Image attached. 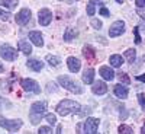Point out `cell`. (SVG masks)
<instances>
[{"mask_svg": "<svg viewBox=\"0 0 145 134\" xmlns=\"http://www.w3.org/2000/svg\"><path fill=\"white\" fill-rule=\"evenodd\" d=\"M57 112L59 115H68V114H76V112H80L81 111V105L76 101H71V99H63L57 105Z\"/></svg>", "mask_w": 145, "mask_h": 134, "instance_id": "6da1fadb", "label": "cell"}, {"mask_svg": "<svg viewBox=\"0 0 145 134\" xmlns=\"http://www.w3.org/2000/svg\"><path fill=\"white\" fill-rule=\"evenodd\" d=\"M58 83L61 84V88L70 90L71 93H76V95L83 93V88L80 86L77 82L72 80L71 77H68V76H59V77H58Z\"/></svg>", "mask_w": 145, "mask_h": 134, "instance_id": "7a4b0ae2", "label": "cell"}, {"mask_svg": "<svg viewBox=\"0 0 145 134\" xmlns=\"http://www.w3.org/2000/svg\"><path fill=\"white\" fill-rule=\"evenodd\" d=\"M0 57L3 60H6V61H15L18 58V50H15L9 44H3L0 47Z\"/></svg>", "mask_w": 145, "mask_h": 134, "instance_id": "3957f363", "label": "cell"}, {"mask_svg": "<svg viewBox=\"0 0 145 134\" xmlns=\"http://www.w3.org/2000/svg\"><path fill=\"white\" fill-rule=\"evenodd\" d=\"M23 125V123H22V119H6V118H3V117H0V127H3V128H6L7 131H10V133H15V131H18L20 127Z\"/></svg>", "mask_w": 145, "mask_h": 134, "instance_id": "277c9868", "label": "cell"}, {"mask_svg": "<svg viewBox=\"0 0 145 134\" xmlns=\"http://www.w3.org/2000/svg\"><path fill=\"white\" fill-rule=\"evenodd\" d=\"M20 86L23 88V90H26L29 93H39L41 92V88H39L38 82L33 80V79H22Z\"/></svg>", "mask_w": 145, "mask_h": 134, "instance_id": "5b68a950", "label": "cell"}, {"mask_svg": "<svg viewBox=\"0 0 145 134\" xmlns=\"http://www.w3.org/2000/svg\"><path fill=\"white\" fill-rule=\"evenodd\" d=\"M99 124H100V119L94 118V117H89L86 121H84V133H89V134L97 133Z\"/></svg>", "mask_w": 145, "mask_h": 134, "instance_id": "8992f818", "label": "cell"}, {"mask_svg": "<svg viewBox=\"0 0 145 134\" xmlns=\"http://www.w3.org/2000/svg\"><path fill=\"white\" fill-rule=\"evenodd\" d=\"M125 32V22L123 20H116L112 23V26L109 28V36L110 38H115V36H119Z\"/></svg>", "mask_w": 145, "mask_h": 134, "instance_id": "52a82bcc", "label": "cell"}, {"mask_svg": "<svg viewBox=\"0 0 145 134\" xmlns=\"http://www.w3.org/2000/svg\"><path fill=\"white\" fill-rule=\"evenodd\" d=\"M38 20L42 26H48L52 20V13L50 9H41L39 13H38Z\"/></svg>", "mask_w": 145, "mask_h": 134, "instance_id": "ba28073f", "label": "cell"}, {"mask_svg": "<svg viewBox=\"0 0 145 134\" xmlns=\"http://www.w3.org/2000/svg\"><path fill=\"white\" fill-rule=\"evenodd\" d=\"M31 18H32V13H31L29 9L19 10V13L15 16V19H16V22L19 23V25H26V23L31 20Z\"/></svg>", "mask_w": 145, "mask_h": 134, "instance_id": "9c48e42d", "label": "cell"}, {"mask_svg": "<svg viewBox=\"0 0 145 134\" xmlns=\"http://www.w3.org/2000/svg\"><path fill=\"white\" fill-rule=\"evenodd\" d=\"M46 112V102H44V101H39V102H35V104H32V106H31V114L32 115H44Z\"/></svg>", "mask_w": 145, "mask_h": 134, "instance_id": "30bf717a", "label": "cell"}, {"mask_svg": "<svg viewBox=\"0 0 145 134\" xmlns=\"http://www.w3.org/2000/svg\"><path fill=\"white\" fill-rule=\"evenodd\" d=\"M91 90H93L94 95L102 96V95H105V93L107 92V84H106L105 82H93V88H91Z\"/></svg>", "mask_w": 145, "mask_h": 134, "instance_id": "8fae6325", "label": "cell"}, {"mask_svg": "<svg viewBox=\"0 0 145 134\" xmlns=\"http://www.w3.org/2000/svg\"><path fill=\"white\" fill-rule=\"evenodd\" d=\"M29 40H31V42H33L36 47H42V45H44V36H42V34L38 32V31H31V32H29Z\"/></svg>", "mask_w": 145, "mask_h": 134, "instance_id": "7c38bea8", "label": "cell"}, {"mask_svg": "<svg viewBox=\"0 0 145 134\" xmlns=\"http://www.w3.org/2000/svg\"><path fill=\"white\" fill-rule=\"evenodd\" d=\"M67 66H68V70L72 71V73H77L81 67V63L77 57H68L67 58Z\"/></svg>", "mask_w": 145, "mask_h": 134, "instance_id": "4fadbf2b", "label": "cell"}, {"mask_svg": "<svg viewBox=\"0 0 145 134\" xmlns=\"http://www.w3.org/2000/svg\"><path fill=\"white\" fill-rule=\"evenodd\" d=\"M99 73H100V76H102L105 80H107V82H110V80L115 79V71H113L110 67H107V66H102V67L99 69Z\"/></svg>", "mask_w": 145, "mask_h": 134, "instance_id": "5bb4252c", "label": "cell"}, {"mask_svg": "<svg viewBox=\"0 0 145 134\" xmlns=\"http://www.w3.org/2000/svg\"><path fill=\"white\" fill-rule=\"evenodd\" d=\"M113 92H115V96L119 99H126L128 98V88L123 86V84H116Z\"/></svg>", "mask_w": 145, "mask_h": 134, "instance_id": "9a60e30c", "label": "cell"}, {"mask_svg": "<svg viewBox=\"0 0 145 134\" xmlns=\"http://www.w3.org/2000/svg\"><path fill=\"white\" fill-rule=\"evenodd\" d=\"M26 66H28L31 70H33V71H41V70L44 69V63L39 61V60H36V58H31V60H28Z\"/></svg>", "mask_w": 145, "mask_h": 134, "instance_id": "2e32d148", "label": "cell"}, {"mask_svg": "<svg viewBox=\"0 0 145 134\" xmlns=\"http://www.w3.org/2000/svg\"><path fill=\"white\" fill-rule=\"evenodd\" d=\"M18 47H19V50H20L23 54H26V55H29V54L32 53V47H31L29 41H26V40H20V41L18 42Z\"/></svg>", "mask_w": 145, "mask_h": 134, "instance_id": "e0dca14e", "label": "cell"}, {"mask_svg": "<svg viewBox=\"0 0 145 134\" xmlns=\"http://www.w3.org/2000/svg\"><path fill=\"white\" fill-rule=\"evenodd\" d=\"M83 55L86 57L89 61H91V60H94V57H96V50L91 45H84L83 47Z\"/></svg>", "mask_w": 145, "mask_h": 134, "instance_id": "ac0fdd59", "label": "cell"}, {"mask_svg": "<svg viewBox=\"0 0 145 134\" xmlns=\"http://www.w3.org/2000/svg\"><path fill=\"white\" fill-rule=\"evenodd\" d=\"M83 82L86 84H91L94 82V70L93 69H86V71L83 73Z\"/></svg>", "mask_w": 145, "mask_h": 134, "instance_id": "d6986e66", "label": "cell"}, {"mask_svg": "<svg viewBox=\"0 0 145 134\" xmlns=\"http://www.w3.org/2000/svg\"><path fill=\"white\" fill-rule=\"evenodd\" d=\"M109 63H110V66L112 67H120L123 64V57L122 55H119V54H113V55H110V58H109Z\"/></svg>", "mask_w": 145, "mask_h": 134, "instance_id": "ffe728a7", "label": "cell"}, {"mask_svg": "<svg viewBox=\"0 0 145 134\" xmlns=\"http://www.w3.org/2000/svg\"><path fill=\"white\" fill-rule=\"evenodd\" d=\"M78 36V31L76 28H67V31L64 32V41H71V40H74Z\"/></svg>", "mask_w": 145, "mask_h": 134, "instance_id": "44dd1931", "label": "cell"}, {"mask_svg": "<svg viewBox=\"0 0 145 134\" xmlns=\"http://www.w3.org/2000/svg\"><path fill=\"white\" fill-rule=\"evenodd\" d=\"M125 58H126V61L129 63V64H132L135 61V58H137V51L134 50V48H129V50H126L125 51Z\"/></svg>", "mask_w": 145, "mask_h": 134, "instance_id": "7402d4cb", "label": "cell"}, {"mask_svg": "<svg viewBox=\"0 0 145 134\" xmlns=\"http://www.w3.org/2000/svg\"><path fill=\"white\" fill-rule=\"evenodd\" d=\"M45 60L48 61V64H50V66H52V67H57V66H59V64H61V58H59V57H57V55H51V54H48Z\"/></svg>", "mask_w": 145, "mask_h": 134, "instance_id": "603a6c76", "label": "cell"}, {"mask_svg": "<svg viewBox=\"0 0 145 134\" xmlns=\"http://www.w3.org/2000/svg\"><path fill=\"white\" fill-rule=\"evenodd\" d=\"M2 6L7 7V9H15L16 5H18V0H0Z\"/></svg>", "mask_w": 145, "mask_h": 134, "instance_id": "cb8c5ba5", "label": "cell"}, {"mask_svg": "<svg viewBox=\"0 0 145 134\" xmlns=\"http://www.w3.org/2000/svg\"><path fill=\"white\" fill-rule=\"evenodd\" d=\"M119 133L120 134H132V133H134V130H132L129 125H126V124H122V125L119 127Z\"/></svg>", "mask_w": 145, "mask_h": 134, "instance_id": "d4e9b609", "label": "cell"}, {"mask_svg": "<svg viewBox=\"0 0 145 134\" xmlns=\"http://www.w3.org/2000/svg\"><path fill=\"white\" fill-rule=\"evenodd\" d=\"M90 25L94 28V29H102V26H103V23H102V20H99V19H96V18H91V20H90Z\"/></svg>", "mask_w": 145, "mask_h": 134, "instance_id": "484cf974", "label": "cell"}, {"mask_svg": "<svg viewBox=\"0 0 145 134\" xmlns=\"http://www.w3.org/2000/svg\"><path fill=\"white\" fill-rule=\"evenodd\" d=\"M119 80L122 82L123 84H129L131 83V79H129V76L126 75V73H119Z\"/></svg>", "mask_w": 145, "mask_h": 134, "instance_id": "4316f807", "label": "cell"}, {"mask_svg": "<svg viewBox=\"0 0 145 134\" xmlns=\"http://www.w3.org/2000/svg\"><path fill=\"white\" fill-rule=\"evenodd\" d=\"M45 119H46L50 124H52V125L57 124V117H55L54 114H46V115H45Z\"/></svg>", "mask_w": 145, "mask_h": 134, "instance_id": "83f0119b", "label": "cell"}, {"mask_svg": "<svg viewBox=\"0 0 145 134\" xmlns=\"http://www.w3.org/2000/svg\"><path fill=\"white\" fill-rule=\"evenodd\" d=\"M86 12H87V15H89V16H93V15H94V12H96V6H94L93 3H90V2H89Z\"/></svg>", "mask_w": 145, "mask_h": 134, "instance_id": "f1b7e54d", "label": "cell"}, {"mask_svg": "<svg viewBox=\"0 0 145 134\" xmlns=\"http://www.w3.org/2000/svg\"><path fill=\"white\" fill-rule=\"evenodd\" d=\"M138 102H139L141 108L145 111V95L144 93H138Z\"/></svg>", "mask_w": 145, "mask_h": 134, "instance_id": "f546056e", "label": "cell"}, {"mask_svg": "<svg viewBox=\"0 0 145 134\" xmlns=\"http://www.w3.org/2000/svg\"><path fill=\"white\" fill-rule=\"evenodd\" d=\"M0 19H2V20H9L10 19V13H9V12H6V10L0 9Z\"/></svg>", "mask_w": 145, "mask_h": 134, "instance_id": "4dcf8cb0", "label": "cell"}, {"mask_svg": "<svg viewBox=\"0 0 145 134\" xmlns=\"http://www.w3.org/2000/svg\"><path fill=\"white\" fill-rule=\"evenodd\" d=\"M38 133L39 134H51L52 133V128L51 127H39Z\"/></svg>", "mask_w": 145, "mask_h": 134, "instance_id": "1f68e13d", "label": "cell"}, {"mask_svg": "<svg viewBox=\"0 0 145 134\" xmlns=\"http://www.w3.org/2000/svg\"><path fill=\"white\" fill-rule=\"evenodd\" d=\"M119 115H120V118H122V119H126V117H128V112H126L125 106H122V108H120V111H119Z\"/></svg>", "mask_w": 145, "mask_h": 134, "instance_id": "d6a6232c", "label": "cell"}, {"mask_svg": "<svg viewBox=\"0 0 145 134\" xmlns=\"http://www.w3.org/2000/svg\"><path fill=\"white\" fill-rule=\"evenodd\" d=\"M100 15H103L105 18H107V16H110V12H109L105 6H102V9H100Z\"/></svg>", "mask_w": 145, "mask_h": 134, "instance_id": "836d02e7", "label": "cell"}, {"mask_svg": "<svg viewBox=\"0 0 145 134\" xmlns=\"http://www.w3.org/2000/svg\"><path fill=\"white\" fill-rule=\"evenodd\" d=\"M135 5L138 9H142V7H145V0H135Z\"/></svg>", "mask_w": 145, "mask_h": 134, "instance_id": "e575fe53", "label": "cell"}, {"mask_svg": "<svg viewBox=\"0 0 145 134\" xmlns=\"http://www.w3.org/2000/svg\"><path fill=\"white\" fill-rule=\"evenodd\" d=\"M138 26H135V41H137V44H141V36H139V34H138Z\"/></svg>", "mask_w": 145, "mask_h": 134, "instance_id": "d590c367", "label": "cell"}, {"mask_svg": "<svg viewBox=\"0 0 145 134\" xmlns=\"http://www.w3.org/2000/svg\"><path fill=\"white\" fill-rule=\"evenodd\" d=\"M89 2H90V3H93L94 6H96V5H100V6H103V5H105V0H89Z\"/></svg>", "mask_w": 145, "mask_h": 134, "instance_id": "8d00e7d4", "label": "cell"}, {"mask_svg": "<svg viewBox=\"0 0 145 134\" xmlns=\"http://www.w3.org/2000/svg\"><path fill=\"white\" fill-rule=\"evenodd\" d=\"M137 80H141V82H145V75H141V76H137Z\"/></svg>", "mask_w": 145, "mask_h": 134, "instance_id": "74e56055", "label": "cell"}, {"mask_svg": "<svg viewBox=\"0 0 145 134\" xmlns=\"http://www.w3.org/2000/svg\"><path fill=\"white\" fill-rule=\"evenodd\" d=\"M3 70H5V67H3V64H2V61H0V73H3Z\"/></svg>", "mask_w": 145, "mask_h": 134, "instance_id": "f35d334b", "label": "cell"}, {"mask_svg": "<svg viewBox=\"0 0 145 134\" xmlns=\"http://www.w3.org/2000/svg\"><path fill=\"white\" fill-rule=\"evenodd\" d=\"M141 133H144V134H145V124H144V127H142V131H141Z\"/></svg>", "mask_w": 145, "mask_h": 134, "instance_id": "ab89813d", "label": "cell"}, {"mask_svg": "<svg viewBox=\"0 0 145 134\" xmlns=\"http://www.w3.org/2000/svg\"><path fill=\"white\" fill-rule=\"evenodd\" d=\"M116 2H118V3H120V5H122V3H123V0H116Z\"/></svg>", "mask_w": 145, "mask_h": 134, "instance_id": "60d3db41", "label": "cell"}, {"mask_svg": "<svg viewBox=\"0 0 145 134\" xmlns=\"http://www.w3.org/2000/svg\"><path fill=\"white\" fill-rule=\"evenodd\" d=\"M61 2H71V0H61Z\"/></svg>", "mask_w": 145, "mask_h": 134, "instance_id": "b9f144b4", "label": "cell"}, {"mask_svg": "<svg viewBox=\"0 0 145 134\" xmlns=\"http://www.w3.org/2000/svg\"><path fill=\"white\" fill-rule=\"evenodd\" d=\"M144 61H145V55H144Z\"/></svg>", "mask_w": 145, "mask_h": 134, "instance_id": "7bdbcfd3", "label": "cell"}]
</instances>
